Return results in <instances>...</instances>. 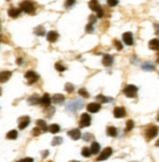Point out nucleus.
<instances>
[{"label": "nucleus", "instance_id": "1", "mask_svg": "<svg viewBox=\"0 0 159 162\" xmlns=\"http://www.w3.org/2000/svg\"><path fill=\"white\" fill-rule=\"evenodd\" d=\"M83 108V102L81 100H74V101H71L67 106V109L68 111H76L78 109H81Z\"/></svg>", "mask_w": 159, "mask_h": 162}, {"label": "nucleus", "instance_id": "2", "mask_svg": "<svg viewBox=\"0 0 159 162\" xmlns=\"http://www.w3.org/2000/svg\"><path fill=\"white\" fill-rule=\"evenodd\" d=\"M123 93L128 98H136L138 93V87H136L135 85H127L123 89Z\"/></svg>", "mask_w": 159, "mask_h": 162}, {"label": "nucleus", "instance_id": "3", "mask_svg": "<svg viewBox=\"0 0 159 162\" xmlns=\"http://www.w3.org/2000/svg\"><path fill=\"white\" fill-rule=\"evenodd\" d=\"M20 9H21V11H23L25 13L32 14L35 10V8H34L33 3L31 1H23L20 5Z\"/></svg>", "mask_w": 159, "mask_h": 162}, {"label": "nucleus", "instance_id": "4", "mask_svg": "<svg viewBox=\"0 0 159 162\" xmlns=\"http://www.w3.org/2000/svg\"><path fill=\"white\" fill-rule=\"evenodd\" d=\"M158 134V127L157 126H154V125H152L147 128V130L145 132V136L147 138V140L150 141L152 140L153 138H155Z\"/></svg>", "mask_w": 159, "mask_h": 162}, {"label": "nucleus", "instance_id": "5", "mask_svg": "<svg viewBox=\"0 0 159 162\" xmlns=\"http://www.w3.org/2000/svg\"><path fill=\"white\" fill-rule=\"evenodd\" d=\"M91 125V116L88 113H82L80 116V121H79V126L81 128L88 127Z\"/></svg>", "mask_w": 159, "mask_h": 162}, {"label": "nucleus", "instance_id": "6", "mask_svg": "<svg viewBox=\"0 0 159 162\" xmlns=\"http://www.w3.org/2000/svg\"><path fill=\"white\" fill-rule=\"evenodd\" d=\"M25 77L27 80V83L28 84H33V83H35L36 81L38 80V78H39V76H38V74L36 73V72L31 71V70L26 72Z\"/></svg>", "mask_w": 159, "mask_h": 162}, {"label": "nucleus", "instance_id": "7", "mask_svg": "<svg viewBox=\"0 0 159 162\" xmlns=\"http://www.w3.org/2000/svg\"><path fill=\"white\" fill-rule=\"evenodd\" d=\"M111 154H112V149H111V148H106L104 150L101 152V154L99 155V157L97 158V160L98 161L107 160Z\"/></svg>", "mask_w": 159, "mask_h": 162}, {"label": "nucleus", "instance_id": "8", "mask_svg": "<svg viewBox=\"0 0 159 162\" xmlns=\"http://www.w3.org/2000/svg\"><path fill=\"white\" fill-rule=\"evenodd\" d=\"M123 41L126 45L128 46H131L134 44V38H133V34L131 33V32H125V33H123Z\"/></svg>", "mask_w": 159, "mask_h": 162}, {"label": "nucleus", "instance_id": "9", "mask_svg": "<svg viewBox=\"0 0 159 162\" xmlns=\"http://www.w3.org/2000/svg\"><path fill=\"white\" fill-rule=\"evenodd\" d=\"M102 106L98 103H90L88 106H87V110L91 113H96L101 109Z\"/></svg>", "mask_w": 159, "mask_h": 162}, {"label": "nucleus", "instance_id": "10", "mask_svg": "<svg viewBox=\"0 0 159 162\" xmlns=\"http://www.w3.org/2000/svg\"><path fill=\"white\" fill-rule=\"evenodd\" d=\"M67 135L71 138V139L75 140V141L79 140L81 138V136H82L79 129H72V130H70V131L67 132Z\"/></svg>", "mask_w": 159, "mask_h": 162}, {"label": "nucleus", "instance_id": "11", "mask_svg": "<svg viewBox=\"0 0 159 162\" xmlns=\"http://www.w3.org/2000/svg\"><path fill=\"white\" fill-rule=\"evenodd\" d=\"M113 115L116 118H122V117L126 116V110L124 108L117 107L113 109Z\"/></svg>", "mask_w": 159, "mask_h": 162}, {"label": "nucleus", "instance_id": "12", "mask_svg": "<svg viewBox=\"0 0 159 162\" xmlns=\"http://www.w3.org/2000/svg\"><path fill=\"white\" fill-rule=\"evenodd\" d=\"M30 122V118L28 116H22L19 118V128L21 130L25 129Z\"/></svg>", "mask_w": 159, "mask_h": 162}, {"label": "nucleus", "instance_id": "13", "mask_svg": "<svg viewBox=\"0 0 159 162\" xmlns=\"http://www.w3.org/2000/svg\"><path fill=\"white\" fill-rule=\"evenodd\" d=\"M51 102H52V99H51V97L49 96V94H44L43 97L40 99V104H42L43 107H46V108L50 107Z\"/></svg>", "mask_w": 159, "mask_h": 162}, {"label": "nucleus", "instance_id": "14", "mask_svg": "<svg viewBox=\"0 0 159 162\" xmlns=\"http://www.w3.org/2000/svg\"><path fill=\"white\" fill-rule=\"evenodd\" d=\"M89 7H90V9L92 11H95L96 13H98L100 10L102 9V8L100 6L98 0H91V1L89 2Z\"/></svg>", "mask_w": 159, "mask_h": 162}, {"label": "nucleus", "instance_id": "15", "mask_svg": "<svg viewBox=\"0 0 159 162\" xmlns=\"http://www.w3.org/2000/svg\"><path fill=\"white\" fill-rule=\"evenodd\" d=\"M148 47L150 50L153 51H159V39L153 38L148 42Z\"/></svg>", "mask_w": 159, "mask_h": 162}, {"label": "nucleus", "instance_id": "16", "mask_svg": "<svg viewBox=\"0 0 159 162\" xmlns=\"http://www.w3.org/2000/svg\"><path fill=\"white\" fill-rule=\"evenodd\" d=\"M12 76V72L11 71H2L0 72V83H4L6 81L10 79Z\"/></svg>", "mask_w": 159, "mask_h": 162}, {"label": "nucleus", "instance_id": "17", "mask_svg": "<svg viewBox=\"0 0 159 162\" xmlns=\"http://www.w3.org/2000/svg\"><path fill=\"white\" fill-rule=\"evenodd\" d=\"M112 63H113L112 56H110L108 54L104 56V58H102V64H104L105 67H110L111 64H112Z\"/></svg>", "mask_w": 159, "mask_h": 162}, {"label": "nucleus", "instance_id": "18", "mask_svg": "<svg viewBox=\"0 0 159 162\" xmlns=\"http://www.w3.org/2000/svg\"><path fill=\"white\" fill-rule=\"evenodd\" d=\"M59 38V34L58 32L56 31H49L48 34H47V40H48L49 42H56Z\"/></svg>", "mask_w": 159, "mask_h": 162}, {"label": "nucleus", "instance_id": "19", "mask_svg": "<svg viewBox=\"0 0 159 162\" xmlns=\"http://www.w3.org/2000/svg\"><path fill=\"white\" fill-rule=\"evenodd\" d=\"M21 12H22L21 9H18V8H10V9L8 10V15H9L11 18H18Z\"/></svg>", "mask_w": 159, "mask_h": 162}, {"label": "nucleus", "instance_id": "20", "mask_svg": "<svg viewBox=\"0 0 159 162\" xmlns=\"http://www.w3.org/2000/svg\"><path fill=\"white\" fill-rule=\"evenodd\" d=\"M36 125H37V127L40 129V130L42 131V132H46V131H48V126H47V124H46V122L44 120H42V119H38L37 121H36Z\"/></svg>", "mask_w": 159, "mask_h": 162}, {"label": "nucleus", "instance_id": "21", "mask_svg": "<svg viewBox=\"0 0 159 162\" xmlns=\"http://www.w3.org/2000/svg\"><path fill=\"white\" fill-rule=\"evenodd\" d=\"M100 149H101V145H100V144L97 143V142H93L92 144H91V149H90L92 154H98L99 151H100Z\"/></svg>", "mask_w": 159, "mask_h": 162}, {"label": "nucleus", "instance_id": "22", "mask_svg": "<svg viewBox=\"0 0 159 162\" xmlns=\"http://www.w3.org/2000/svg\"><path fill=\"white\" fill-rule=\"evenodd\" d=\"M65 101V96L62 94H56L52 97V102L54 104H62Z\"/></svg>", "mask_w": 159, "mask_h": 162}, {"label": "nucleus", "instance_id": "23", "mask_svg": "<svg viewBox=\"0 0 159 162\" xmlns=\"http://www.w3.org/2000/svg\"><path fill=\"white\" fill-rule=\"evenodd\" d=\"M27 102L29 104H31V106H34V104H40V99H39L37 96H31L28 98Z\"/></svg>", "mask_w": 159, "mask_h": 162}, {"label": "nucleus", "instance_id": "24", "mask_svg": "<svg viewBox=\"0 0 159 162\" xmlns=\"http://www.w3.org/2000/svg\"><path fill=\"white\" fill-rule=\"evenodd\" d=\"M48 130H49L52 134H57V133L60 132L61 128H60V126H59L58 124H52V125H50V126L48 127Z\"/></svg>", "mask_w": 159, "mask_h": 162}, {"label": "nucleus", "instance_id": "25", "mask_svg": "<svg viewBox=\"0 0 159 162\" xmlns=\"http://www.w3.org/2000/svg\"><path fill=\"white\" fill-rule=\"evenodd\" d=\"M6 138L9 140H16L18 138V132L16 130H11L10 132H8L6 135Z\"/></svg>", "mask_w": 159, "mask_h": 162}, {"label": "nucleus", "instance_id": "26", "mask_svg": "<svg viewBox=\"0 0 159 162\" xmlns=\"http://www.w3.org/2000/svg\"><path fill=\"white\" fill-rule=\"evenodd\" d=\"M96 99L99 102V104H104V103H107V102H110L111 101V99L107 98V97H106L104 95H98L96 97Z\"/></svg>", "mask_w": 159, "mask_h": 162}, {"label": "nucleus", "instance_id": "27", "mask_svg": "<svg viewBox=\"0 0 159 162\" xmlns=\"http://www.w3.org/2000/svg\"><path fill=\"white\" fill-rule=\"evenodd\" d=\"M107 135L110 136V137H116V135H117V130H116L115 127H113V126H109V127H107Z\"/></svg>", "mask_w": 159, "mask_h": 162}, {"label": "nucleus", "instance_id": "28", "mask_svg": "<svg viewBox=\"0 0 159 162\" xmlns=\"http://www.w3.org/2000/svg\"><path fill=\"white\" fill-rule=\"evenodd\" d=\"M34 33L37 34V35H39V36H43L45 34V29H44L43 27L39 26L36 28H34Z\"/></svg>", "mask_w": 159, "mask_h": 162}, {"label": "nucleus", "instance_id": "29", "mask_svg": "<svg viewBox=\"0 0 159 162\" xmlns=\"http://www.w3.org/2000/svg\"><path fill=\"white\" fill-rule=\"evenodd\" d=\"M142 68L144 70H153L154 69V66H152L150 63H144L142 64Z\"/></svg>", "mask_w": 159, "mask_h": 162}, {"label": "nucleus", "instance_id": "30", "mask_svg": "<svg viewBox=\"0 0 159 162\" xmlns=\"http://www.w3.org/2000/svg\"><path fill=\"white\" fill-rule=\"evenodd\" d=\"M78 94L80 95L81 97H83V98H85V99L89 98V93H88V91H87L85 88H81V89H79Z\"/></svg>", "mask_w": 159, "mask_h": 162}, {"label": "nucleus", "instance_id": "31", "mask_svg": "<svg viewBox=\"0 0 159 162\" xmlns=\"http://www.w3.org/2000/svg\"><path fill=\"white\" fill-rule=\"evenodd\" d=\"M134 121L133 120H128V121H127V123H126V129H125V131L126 132H129V131H131L132 130V129L134 128Z\"/></svg>", "mask_w": 159, "mask_h": 162}, {"label": "nucleus", "instance_id": "32", "mask_svg": "<svg viewBox=\"0 0 159 162\" xmlns=\"http://www.w3.org/2000/svg\"><path fill=\"white\" fill-rule=\"evenodd\" d=\"M81 154L84 156V157H89L92 153H91V150L89 148H83L82 150H81Z\"/></svg>", "mask_w": 159, "mask_h": 162}, {"label": "nucleus", "instance_id": "33", "mask_svg": "<svg viewBox=\"0 0 159 162\" xmlns=\"http://www.w3.org/2000/svg\"><path fill=\"white\" fill-rule=\"evenodd\" d=\"M55 68L57 69L58 71H60V72H62V71H65L67 69L66 67H63L61 63H55Z\"/></svg>", "mask_w": 159, "mask_h": 162}, {"label": "nucleus", "instance_id": "34", "mask_svg": "<svg viewBox=\"0 0 159 162\" xmlns=\"http://www.w3.org/2000/svg\"><path fill=\"white\" fill-rule=\"evenodd\" d=\"M65 90L67 92V93H71V92H73V90H74V86L71 84V83H67L66 85H65Z\"/></svg>", "mask_w": 159, "mask_h": 162}, {"label": "nucleus", "instance_id": "35", "mask_svg": "<svg viewBox=\"0 0 159 162\" xmlns=\"http://www.w3.org/2000/svg\"><path fill=\"white\" fill-rule=\"evenodd\" d=\"M62 143V138L55 137L52 141V145H58V144H61Z\"/></svg>", "mask_w": 159, "mask_h": 162}, {"label": "nucleus", "instance_id": "36", "mask_svg": "<svg viewBox=\"0 0 159 162\" xmlns=\"http://www.w3.org/2000/svg\"><path fill=\"white\" fill-rule=\"evenodd\" d=\"M113 44H114V46L116 47V49L118 50V51H121L122 49H123V45H122V43L120 42V41H118V40H113Z\"/></svg>", "mask_w": 159, "mask_h": 162}, {"label": "nucleus", "instance_id": "37", "mask_svg": "<svg viewBox=\"0 0 159 162\" xmlns=\"http://www.w3.org/2000/svg\"><path fill=\"white\" fill-rule=\"evenodd\" d=\"M75 3H76V0H67L65 5H66L67 8H69V7H71V6H73Z\"/></svg>", "mask_w": 159, "mask_h": 162}, {"label": "nucleus", "instance_id": "38", "mask_svg": "<svg viewBox=\"0 0 159 162\" xmlns=\"http://www.w3.org/2000/svg\"><path fill=\"white\" fill-rule=\"evenodd\" d=\"M107 5L110 7H114L118 4V0H107Z\"/></svg>", "mask_w": 159, "mask_h": 162}, {"label": "nucleus", "instance_id": "39", "mask_svg": "<svg viewBox=\"0 0 159 162\" xmlns=\"http://www.w3.org/2000/svg\"><path fill=\"white\" fill-rule=\"evenodd\" d=\"M86 31L89 32V33H91V32L94 31V27H93L92 23H89V25H87V27H86Z\"/></svg>", "mask_w": 159, "mask_h": 162}, {"label": "nucleus", "instance_id": "40", "mask_svg": "<svg viewBox=\"0 0 159 162\" xmlns=\"http://www.w3.org/2000/svg\"><path fill=\"white\" fill-rule=\"evenodd\" d=\"M83 139L85 141H91V139H93V135L89 134V133H86L84 136H83Z\"/></svg>", "mask_w": 159, "mask_h": 162}, {"label": "nucleus", "instance_id": "41", "mask_svg": "<svg viewBox=\"0 0 159 162\" xmlns=\"http://www.w3.org/2000/svg\"><path fill=\"white\" fill-rule=\"evenodd\" d=\"M42 131L40 130V129H39L38 127H36V128H34L33 129V131H32V134H33V136H39L40 135V133H41Z\"/></svg>", "mask_w": 159, "mask_h": 162}, {"label": "nucleus", "instance_id": "42", "mask_svg": "<svg viewBox=\"0 0 159 162\" xmlns=\"http://www.w3.org/2000/svg\"><path fill=\"white\" fill-rule=\"evenodd\" d=\"M96 18H97L96 16H94V15H91L90 17H89V20H90V23H92V25H93L94 23H96V22H97V19H96Z\"/></svg>", "mask_w": 159, "mask_h": 162}, {"label": "nucleus", "instance_id": "43", "mask_svg": "<svg viewBox=\"0 0 159 162\" xmlns=\"http://www.w3.org/2000/svg\"><path fill=\"white\" fill-rule=\"evenodd\" d=\"M22 162H33V159L31 157H26L22 160Z\"/></svg>", "mask_w": 159, "mask_h": 162}, {"label": "nucleus", "instance_id": "44", "mask_svg": "<svg viewBox=\"0 0 159 162\" xmlns=\"http://www.w3.org/2000/svg\"><path fill=\"white\" fill-rule=\"evenodd\" d=\"M22 59H21V58H19V59L17 60V63H19V64H21V63H22Z\"/></svg>", "mask_w": 159, "mask_h": 162}, {"label": "nucleus", "instance_id": "45", "mask_svg": "<svg viewBox=\"0 0 159 162\" xmlns=\"http://www.w3.org/2000/svg\"><path fill=\"white\" fill-rule=\"evenodd\" d=\"M156 62H157V63H159V52H158V54H157V58H156Z\"/></svg>", "mask_w": 159, "mask_h": 162}, {"label": "nucleus", "instance_id": "46", "mask_svg": "<svg viewBox=\"0 0 159 162\" xmlns=\"http://www.w3.org/2000/svg\"><path fill=\"white\" fill-rule=\"evenodd\" d=\"M156 147H159V140L156 142Z\"/></svg>", "mask_w": 159, "mask_h": 162}, {"label": "nucleus", "instance_id": "47", "mask_svg": "<svg viewBox=\"0 0 159 162\" xmlns=\"http://www.w3.org/2000/svg\"><path fill=\"white\" fill-rule=\"evenodd\" d=\"M1 92H2V90H1V88H0V95H1Z\"/></svg>", "mask_w": 159, "mask_h": 162}, {"label": "nucleus", "instance_id": "48", "mask_svg": "<svg viewBox=\"0 0 159 162\" xmlns=\"http://www.w3.org/2000/svg\"><path fill=\"white\" fill-rule=\"evenodd\" d=\"M70 162H79V161H75V160H74V161H70Z\"/></svg>", "mask_w": 159, "mask_h": 162}, {"label": "nucleus", "instance_id": "49", "mask_svg": "<svg viewBox=\"0 0 159 162\" xmlns=\"http://www.w3.org/2000/svg\"><path fill=\"white\" fill-rule=\"evenodd\" d=\"M157 119H158V121H159V115H158V117H157Z\"/></svg>", "mask_w": 159, "mask_h": 162}]
</instances>
